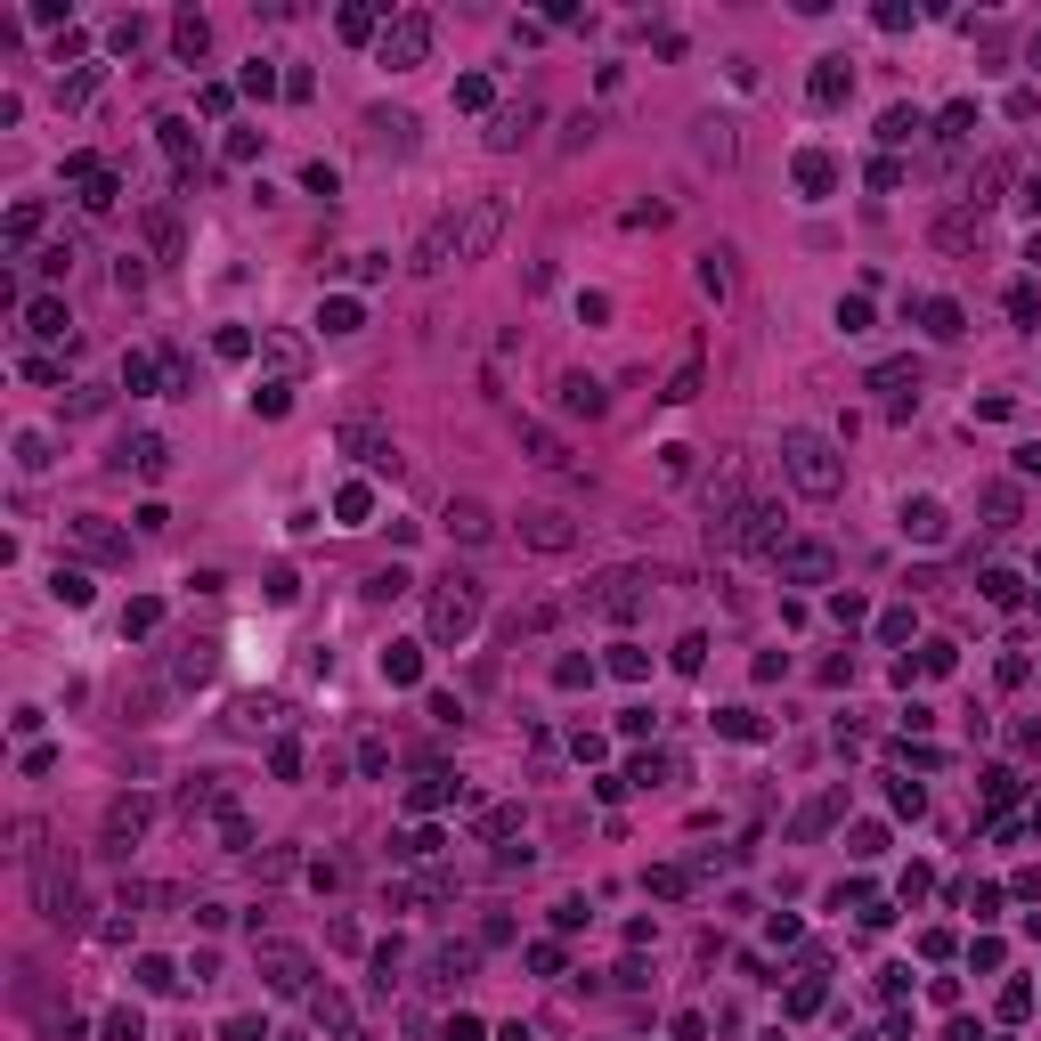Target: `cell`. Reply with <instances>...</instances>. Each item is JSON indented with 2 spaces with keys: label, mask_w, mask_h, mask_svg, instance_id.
I'll use <instances>...</instances> for the list:
<instances>
[{
  "label": "cell",
  "mask_w": 1041,
  "mask_h": 1041,
  "mask_svg": "<svg viewBox=\"0 0 1041 1041\" xmlns=\"http://www.w3.org/2000/svg\"><path fill=\"white\" fill-rule=\"evenodd\" d=\"M17 838H25V854H33V903H41V920H49V928H82V895H74L66 846H49L41 822H25Z\"/></svg>",
  "instance_id": "1"
},
{
  "label": "cell",
  "mask_w": 1041,
  "mask_h": 1041,
  "mask_svg": "<svg viewBox=\"0 0 1041 1041\" xmlns=\"http://www.w3.org/2000/svg\"><path fill=\"white\" fill-rule=\"evenodd\" d=\"M781 472L798 480L806 497H838V488H846V456H838L822 432H806V423H798V432H781Z\"/></svg>",
  "instance_id": "2"
},
{
  "label": "cell",
  "mask_w": 1041,
  "mask_h": 1041,
  "mask_svg": "<svg viewBox=\"0 0 1041 1041\" xmlns=\"http://www.w3.org/2000/svg\"><path fill=\"white\" fill-rule=\"evenodd\" d=\"M708 545H716V554H781V513L765 497H741L732 513L708 521Z\"/></svg>",
  "instance_id": "3"
},
{
  "label": "cell",
  "mask_w": 1041,
  "mask_h": 1041,
  "mask_svg": "<svg viewBox=\"0 0 1041 1041\" xmlns=\"http://www.w3.org/2000/svg\"><path fill=\"white\" fill-rule=\"evenodd\" d=\"M578 602H586V610H602V619H619V627H627L635 610L651 602V570H602V578H594V586H586Z\"/></svg>",
  "instance_id": "4"
},
{
  "label": "cell",
  "mask_w": 1041,
  "mask_h": 1041,
  "mask_svg": "<svg viewBox=\"0 0 1041 1041\" xmlns=\"http://www.w3.org/2000/svg\"><path fill=\"white\" fill-rule=\"evenodd\" d=\"M480 627V586L472 578H440V594H432V643H464Z\"/></svg>",
  "instance_id": "5"
},
{
  "label": "cell",
  "mask_w": 1041,
  "mask_h": 1041,
  "mask_svg": "<svg viewBox=\"0 0 1041 1041\" xmlns=\"http://www.w3.org/2000/svg\"><path fill=\"white\" fill-rule=\"evenodd\" d=\"M513 529H521V545H537V554H570V545H578V521L562 505H521Z\"/></svg>",
  "instance_id": "6"
},
{
  "label": "cell",
  "mask_w": 1041,
  "mask_h": 1041,
  "mask_svg": "<svg viewBox=\"0 0 1041 1041\" xmlns=\"http://www.w3.org/2000/svg\"><path fill=\"white\" fill-rule=\"evenodd\" d=\"M212 667H220V643H212V635H179V643H171V667H163V684H171V692H196Z\"/></svg>",
  "instance_id": "7"
},
{
  "label": "cell",
  "mask_w": 1041,
  "mask_h": 1041,
  "mask_svg": "<svg viewBox=\"0 0 1041 1041\" xmlns=\"http://www.w3.org/2000/svg\"><path fill=\"white\" fill-rule=\"evenodd\" d=\"M448 261H464V228H456V212H440L432 228L415 236V261H407V269H415V277H440Z\"/></svg>",
  "instance_id": "8"
},
{
  "label": "cell",
  "mask_w": 1041,
  "mask_h": 1041,
  "mask_svg": "<svg viewBox=\"0 0 1041 1041\" xmlns=\"http://www.w3.org/2000/svg\"><path fill=\"white\" fill-rule=\"evenodd\" d=\"M773 570H781L789 586H822V578L838 570V554H830V545H822V537H789V545H781V554H773Z\"/></svg>",
  "instance_id": "9"
},
{
  "label": "cell",
  "mask_w": 1041,
  "mask_h": 1041,
  "mask_svg": "<svg viewBox=\"0 0 1041 1041\" xmlns=\"http://www.w3.org/2000/svg\"><path fill=\"white\" fill-rule=\"evenodd\" d=\"M456 228H464V261H488V253H497V236H505V204H497V196H472V212H464Z\"/></svg>",
  "instance_id": "10"
},
{
  "label": "cell",
  "mask_w": 1041,
  "mask_h": 1041,
  "mask_svg": "<svg viewBox=\"0 0 1041 1041\" xmlns=\"http://www.w3.org/2000/svg\"><path fill=\"white\" fill-rule=\"evenodd\" d=\"M261 976H269V993L301 1001V993H310V952H293V944H261Z\"/></svg>",
  "instance_id": "11"
},
{
  "label": "cell",
  "mask_w": 1041,
  "mask_h": 1041,
  "mask_svg": "<svg viewBox=\"0 0 1041 1041\" xmlns=\"http://www.w3.org/2000/svg\"><path fill=\"white\" fill-rule=\"evenodd\" d=\"M66 537L82 545L90 562H131V537H122L114 521H98V513H74V521H66Z\"/></svg>",
  "instance_id": "12"
},
{
  "label": "cell",
  "mask_w": 1041,
  "mask_h": 1041,
  "mask_svg": "<svg viewBox=\"0 0 1041 1041\" xmlns=\"http://www.w3.org/2000/svg\"><path fill=\"white\" fill-rule=\"evenodd\" d=\"M147 822H155V798H114L106 806V854H131L147 838Z\"/></svg>",
  "instance_id": "13"
},
{
  "label": "cell",
  "mask_w": 1041,
  "mask_h": 1041,
  "mask_svg": "<svg viewBox=\"0 0 1041 1041\" xmlns=\"http://www.w3.org/2000/svg\"><path fill=\"white\" fill-rule=\"evenodd\" d=\"M366 155H415V114H391V106H375L366 114Z\"/></svg>",
  "instance_id": "14"
},
{
  "label": "cell",
  "mask_w": 1041,
  "mask_h": 1041,
  "mask_svg": "<svg viewBox=\"0 0 1041 1041\" xmlns=\"http://www.w3.org/2000/svg\"><path fill=\"white\" fill-rule=\"evenodd\" d=\"M423 57H432V17H399L391 33H383V66H423Z\"/></svg>",
  "instance_id": "15"
},
{
  "label": "cell",
  "mask_w": 1041,
  "mask_h": 1041,
  "mask_svg": "<svg viewBox=\"0 0 1041 1041\" xmlns=\"http://www.w3.org/2000/svg\"><path fill=\"white\" fill-rule=\"evenodd\" d=\"M692 155H700V163H716V171H732L741 139H732V122H724V114H700V122H692Z\"/></svg>",
  "instance_id": "16"
},
{
  "label": "cell",
  "mask_w": 1041,
  "mask_h": 1041,
  "mask_svg": "<svg viewBox=\"0 0 1041 1041\" xmlns=\"http://www.w3.org/2000/svg\"><path fill=\"white\" fill-rule=\"evenodd\" d=\"M529 131H537V98H521V106H497V114H488V147H497V155H505V147H521Z\"/></svg>",
  "instance_id": "17"
},
{
  "label": "cell",
  "mask_w": 1041,
  "mask_h": 1041,
  "mask_svg": "<svg viewBox=\"0 0 1041 1041\" xmlns=\"http://www.w3.org/2000/svg\"><path fill=\"white\" fill-rule=\"evenodd\" d=\"M448 537H464V545H488V537H497V513H488L480 497H456V505H448Z\"/></svg>",
  "instance_id": "18"
},
{
  "label": "cell",
  "mask_w": 1041,
  "mask_h": 1041,
  "mask_svg": "<svg viewBox=\"0 0 1041 1041\" xmlns=\"http://www.w3.org/2000/svg\"><path fill=\"white\" fill-rule=\"evenodd\" d=\"M554 391H562V415H610V391H602L594 375H578V366H570Z\"/></svg>",
  "instance_id": "19"
},
{
  "label": "cell",
  "mask_w": 1041,
  "mask_h": 1041,
  "mask_svg": "<svg viewBox=\"0 0 1041 1041\" xmlns=\"http://www.w3.org/2000/svg\"><path fill=\"white\" fill-rule=\"evenodd\" d=\"M944 505L936 497H903V537H920V545H944Z\"/></svg>",
  "instance_id": "20"
},
{
  "label": "cell",
  "mask_w": 1041,
  "mask_h": 1041,
  "mask_svg": "<svg viewBox=\"0 0 1041 1041\" xmlns=\"http://www.w3.org/2000/svg\"><path fill=\"white\" fill-rule=\"evenodd\" d=\"M871 391H887V399L903 407L911 391H920V358H887V366H871Z\"/></svg>",
  "instance_id": "21"
},
{
  "label": "cell",
  "mask_w": 1041,
  "mask_h": 1041,
  "mask_svg": "<svg viewBox=\"0 0 1041 1041\" xmlns=\"http://www.w3.org/2000/svg\"><path fill=\"white\" fill-rule=\"evenodd\" d=\"M179 814H228V789H220V773H204V781H188V789H179Z\"/></svg>",
  "instance_id": "22"
},
{
  "label": "cell",
  "mask_w": 1041,
  "mask_h": 1041,
  "mask_svg": "<svg viewBox=\"0 0 1041 1041\" xmlns=\"http://www.w3.org/2000/svg\"><path fill=\"white\" fill-rule=\"evenodd\" d=\"M976 513H985V529H1009V521H1017V488H1009V480L976 488Z\"/></svg>",
  "instance_id": "23"
},
{
  "label": "cell",
  "mask_w": 1041,
  "mask_h": 1041,
  "mask_svg": "<svg viewBox=\"0 0 1041 1041\" xmlns=\"http://www.w3.org/2000/svg\"><path fill=\"white\" fill-rule=\"evenodd\" d=\"M521 456H537V464H570V448H562V432H545V423H521Z\"/></svg>",
  "instance_id": "24"
},
{
  "label": "cell",
  "mask_w": 1041,
  "mask_h": 1041,
  "mask_svg": "<svg viewBox=\"0 0 1041 1041\" xmlns=\"http://www.w3.org/2000/svg\"><path fill=\"white\" fill-rule=\"evenodd\" d=\"M732 285H741V269H732V253H724V244H716V253H700V293H716V301H724Z\"/></svg>",
  "instance_id": "25"
},
{
  "label": "cell",
  "mask_w": 1041,
  "mask_h": 1041,
  "mask_svg": "<svg viewBox=\"0 0 1041 1041\" xmlns=\"http://www.w3.org/2000/svg\"><path fill=\"white\" fill-rule=\"evenodd\" d=\"M976 228H985V212H944V220H936V244H944V253H960V244H976Z\"/></svg>",
  "instance_id": "26"
},
{
  "label": "cell",
  "mask_w": 1041,
  "mask_h": 1041,
  "mask_svg": "<svg viewBox=\"0 0 1041 1041\" xmlns=\"http://www.w3.org/2000/svg\"><path fill=\"white\" fill-rule=\"evenodd\" d=\"M854 90V74H846V57H822V74H814V106H838Z\"/></svg>",
  "instance_id": "27"
},
{
  "label": "cell",
  "mask_w": 1041,
  "mask_h": 1041,
  "mask_svg": "<svg viewBox=\"0 0 1041 1041\" xmlns=\"http://www.w3.org/2000/svg\"><path fill=\"white\" fill-rule=\"evenodd\" d=\"M147 244L163 261H179V220H171V204H147Z\"/></svg>",
  "instance_id": "28"
},
{
  "label": "cell",
  "mask_w": 1041,
  "mask_h": 1041,
  "mask_svg": "<svg viewBox=\"0 0 1041 1041\" xmlns=\"http://www.w3.org/2000/svg\"><path fill=\"white\" fill-rule=\"evenodd\" d=\"M838 806H846V789H822V798H814V806L798 814V838H822V830L838 822Z\"/></svg>",
  "instance_id": "29"
},
{
  "label": "cell",
  "mask_w": 1041,
  "mask_h": 1041,
  "mask_svg": "<svg viewBox=\"0 0 1041 1041\" xmlns=\"http://www.w3.org/2000/svg\"><path fill=\"white\" fill-rule=\"evenodd\" d=\"M122 464H139V472H147V480H163V464H171V448H163V440H155V432H139V440H131V448H122Z\"/></svg>",
  "instance_id": "30"
},
{
  "label": "cell",
  "mask_w": 1041,
  "mask_h": 1041,
  "mask_svg": "<svg viewBox=\"0 0 1041 1041\" xmlns=\"http://www.w3.org/2000/svg\"><path fill=\"white\" fill-rule=\"evenodd\" d=\"M114 196H122V179H114V171L98 163V171L82 179V204H90V212H114Z\"/></svg>",
  "instance_id": "31"
},
{
  "label": "cell",
  "mask_w": 1041,
  "mask_h": 1041,
  "mask_svg": "<svg viewBox=\"0 0 1041 1041\" xmlns=\"http://www.w3.org/2000/svg\"><path fill=\"white\" fill-rule=\"evenodd\" d=\"M204 41H212L204 17H179V25H171V49H179V57H204Z\"/></svg>",
  "instance_id": "32"
},
{
  "label": "cell",
  "mask_w": 1041,
  "mask_h": 1041,
  "mask_svg": "<svg viewBox=\"0 0 1041 1041\" xmlns=\"http://www.w3.org/2000/svg\"><path fill=\"white\" fill-rule=\"evenodd\" d=\"M383 676H391V684H415V676H423V659H415V643H391V651H383Z\"/></svg>",
  "instance_id": "33"
},
{
  "label": "cell",
  "mask_w": 1041,
  "mask_h": 1041,
  "mask_svg": "<svg viewBox=\"0 0 1041 1041\" xmlns=\"http://www.w3.org/2000/svg\"><path fill=\"white\" fill-rule=\"evenodd\" d=\"M25 326H33V334H66V301H49V293H41L33 310H25Z\"/></svg>",
  "instance_id": "34"
},
{
  "label": "cell",
  "mask_w": 1041,
  "mask_h": 1041,
  "mask_svg": "<svg viewBox=\"0 0 1041 1041\" xmlns=\"http://www.w3.org/2000/svg\"><path fill=\"white\" fill-rule=\"evenodd\" d=\"M49 594L66 602V610H82V602H90V578H82V570H57V578H49Z\"/></svg>",
  "instance_id": "35"
},
{
  "label": "cell",
  "mask_w": 1041,
  "mask_h": 1041,
  "mask_svg": "<svg viewBox=\"0 0 1041 1041\" xmlns=\"http://www.w3.org/2000/svg\"><path fill=\"white\" fill-rule=\"evenodd\" d=\"M163 627V602H131L122 610V635H155Z\"/></svg>",
  "instance_id": "36"
},
{
  "label": "cell",
  "mask_w": 1041,
  "mask_h": 1041,
  "mask_svg": "<svg viewBox=\"0 0 1041 1041\" xmlns=\"http://www.w3.org/2000/svg\"><path fill=\"white\" fill-rule=\"evenodd\" d=\"M911 131H920V114H911V106H887V122H879V139H887V147H903Z\"/></svg>",
  "instance_id": "37"
},
{
  "label": "cell",
  "mask_w": 1041,
  "mask_h": 1041,
  "mask_svg": "<svg viewBox=\"0 0 1041 1041\" xmlns=\"http://www.w3.org/2000/svg\"><path fill=\"white\" fill-rule=\"evenodd\" d=\"M798 179H806L814 196H830V179H838V171H830V155H798Z\"/></svg>",
  "instance_id": "38"
},
{
  "label": "cell",
  "mask_w": 1041,
  "mask_h": 1041,
  "mask_svg": "<svg viewBox=\"0 0 1041 1041\" xmlns=\"http://www.w3.org/2000/svg\"><path fill=\"white\" fill-rule=\"evenodd\" d=\"M407 806H415V814H432V806H448V781H440V773H432V781H415V789H407Z\"/></svg>",
  "instance_id": "39"
},
{
  "label": "cell",
  "mask_w": 1041,
  "mask_h": 1041,
  "mask_svg": "<svg viewBox=\"0 0 1041 1041\" xmlns=\"http://www.w3.org/2000/svg\"><path fill=\"white\" fill-rule=\"evenodd\" d=\"M716 732H732V741H757V732H765V724H757L749 708H724V716H716Z\"/></svg>",
  "instance_id": "40"
},
{
  "label": "cell",
  "mask_w": 1041,
  "mask_h": 1041,
  "mask_svg": "<svg viewBox=\"0 0 1041 1041\" xmlns=\"http://www.w3.org/2000/svg\"><path fill=\"white\" fill-rule=\"evenodd\" d=\"M318 326H326V334H350V326H358V301H326Z\"/></svg>",
  "instance_id": "41"
},
{
  "label": "cell",
  "mask_w": 1041,
  "mask_h": 1041,
  "mask_svg": "<svg viewBox=\"0 0 1041 1041\" xmlns=\"http://www.w3.org/2000/svg\"><path fill=\"white\" fill-rule=\"evenodd\" d=\"M928 334H944V342L960 334V301H928Z\"/></svg>",
  "instance_id": "42"
},
{
  "label": "cell",
  "mask_w": 1041,
  "mask_h": 1041,
  "mask_svg": "<svg viewBox=\"0 0 1041 1041\" xmlns=\"http://www.w3.org/2000/svg\"><path fill=\"white\" fill-rule=\"evenodd\" d=\"M285 407H293L285 383H261V391H253V415H285Z\"/></svg>",
  "instance_id": "43"
},
{
  "label": "cell",
  "mask_w": 1041,
  "mask_h": 1041,
  "mask_svg": "<svg viewBox=\"0 0 1041 1041\" xmlns=\"http://www.w3.org/2000/svg\"><path fill=\"white\" fill-rule=\"evenodd\" d=\"M667 399H700V358L676 366V383H667Z\"/></svg>",
  "instance_id": "44"
},
{
  "label": "cell",
  "mask_w": 1041,
  "mask_h": 1041,
  "mask_svg": "<svg viewBox=\"0 0 1041 1041\" xmlns=\"http://www.w3.org/2000/svg\"><path fill=\"white\" fill-rule=\"evenodd\" d=\"M139 985H147V993H171L179 976H171V960H139Z\"/></svg>",
  "instance_id": "45"
},
{
  "label": "cell",
  "mask_w": 1041,
  "mask_h": 1041,
  "mask_svg": "<svg viewBox=\"0 0 1041 1041\" xmlns=\"http://www.w3.org/2000/svg\"><path fill=\"white\" fill-rule=\"evenodd\" d=\"M586 139H594V114H570V122H562V155H578Z\"/></svg>",
  "instance_id": "46"
},
{
  "label": "cell",
  "mask_w": 1041,
  "mask_h": 1041,
  "mask_svg": "<svg viewBox=\"0 0 1041 1041\" xmlns=\"http://www.w3.org/2000/svg\"><path fill=\"white\" fill-rule=\"evenodd\" d=\"M1009 318H1041V285H1009Z\"/></svg>",
  "instance_id": "47"
},
{
  "label": "cell",
  "mask_w": 1041,
  "mask_h": 1041,
  "mask_svg": "<svg viewBox=\"0 0 1041 1041\" xmlns=\"http://www.w3.org/2000/svg\"><path fill=\"white\" fill-rule=\"evenodd\" d=\"M106 1041H147V1033H139V1009H114V1017H106Z\"/></svg>",
  "instance_id": "48"
},
{
  "label": "cell",
  "mask_w": 1041,
  "mask_h": 1041,
  "mask_svg": "<svg viewBox=\"0 0 1041 1041\" xmlns=\"http://www.w3.org/2000/svg\"><path fill=\"white\" fill-rule=\"evenodd\" d=\"M33 228H41V204H17V212H9V244H25Z\"/></svg>",
  "instance_id": "49"
},
{
  "label": "cell",
  "mask_w": 1041,
  "mask_h": 1041,
  "mask_svg": "<svg viewBox=\"0 0 1041 1041\" xmlns=\"http://www.w3.org/2000/svg\"><path fill=\"white\" fill-rule=\"evenodd\" d=\"M98 407H106V391H98V383H82V391L66 399V415H74V423H82V415H98Z\"/></svg>",
  "instance_id": "50"
},
{
  "label": "cell",
  "mask_w": 1041,
  "mask_h": 1041,
  "mask_svg": "<svg viewBox=\"0 0 1041 1041\" xmlns=\"http://www.w3.org/2000/svg\"><path fill=\"white\" fill-rule=\"evenodd\" d=\"M318 1025H334V1033H350V1001H342V993H326V1001H318Z\"/></svg>",
  "instance_id": "51"
},
{
  "label": "cell",
  "mask_w": 1041,
  "mask_h": 1041,
  "mask_svg": "<svg viewBox=\"0 0 1041 1041\" xmlns=\"http://www.w3.org/2000/svg\"><path fill=\"white\" fill-rule=\"evenodd\" d=\"M684 887H692V871H676V863H667V871H651V895H684Z\"/></svg>",
  "instance_id": "52"
},
{
  "label": "cell",
  "mask_w": 1041,
  "mask_h": 1041,
  "mask_svg": "<svg viewBox=\"0 0 1041 1041\" xmlns=\"http://www.w3.org/2000/svg\"><path fill=\"white\" fill-rule=\"evenodd\" d=\"M968 122H976V106L960 98V106H944V139H968Z\"/></svg>",
  "instance_id": "53"
},
{
  "label": "cell",
  "mask_w": 1041,
  "mask_h": 1041,
  "mask_svg": "<svg viewBox=\"0 0 1041 1041\" xmlns=\"http://www.w3.org/2000/svg\"><path fill=\"white\" fill-rule=\"evenodd\" d=\"M220 838H228V846H253V822H244V814L228 806V814H220Z\"/></svg>",
  "instance_id": "54"
},
{
  "label": "cell",
  "mask_w": 1041,
  "mask_h": 1041,
  "mask_svg": "<svg viewBox=\"0 0 1041 1041\" xmlns=\"http://www.w3.org/2000/svg\"><path fill=\"white\" fill-rule=\"evenodd\" d=\"M220 1041H269V1033H261V1017H228V1025H220Z\"/></svg>",
  "instance_id": "55"
},
{
  "label": "cell",
  "mask_w": 1041,
  "mask_h": 1041,
  "mask_svg": "<svg viewBox=\"0 0 1041 1041\" xmlns=\"http://www.w3.org/2000/svg\"><path fill=\"white\" fill-rule=\"evenodd\" d=\"M366 594H375V602H383V594H407V570H375V578H366Z\"/></svg>",
  "instance_id": "56"
},
{
  "label": "cell",
  "mask_w": 1041,
  "mask_h": 1041,
  "mask_svg": "<svg viewBox=\"0 0 1041 1041\" xmlns=\"http://www.w3.org/2000/svg\"><path fill=\"white\" fill-rule=\"evenodd\" d=\"M1017 472H1025V480H1041V448H1017Z\"/></svg>",
  "instance_id": "57"
},
{
  "label": "cell",
  "mask_w": 1041,
  "mask_h": 1041,
  "mask_svg": "<svg viewBox=\"0 0 1041 1041\" xmlns=\"http://www.w3.org/2000/svg\"><path fill=\"white\" fill-rule=\"evenodd\" d=\"M1025 212H1041V171H1033V179H1025Z\"/></svg>",
  "instance_id": "58"
},
{
  "label": "cell",
  "mask_w": 1041,
  "mask_h": 1041,
  "mask_svg": "<svg viewBox=\"0 0 1041 1041\" xmlns=\"http://www.w3.org/2000/svg\"><path fill=\"white\" fill-rule=\"evenodd\" d=\"M448 1041H480V1025H464V1017H456V1025H448Z\"/></svg>",
  "instance_id": "59"
},
{
  "label": "cell",
  "mask_w": 1041,
  "mask_h": 1041,
  "mask_svg": "<svg viewBox=\"0 0 1041 1041\" xmlns=\"http://www.w3.org/2000/svg\"><path fill=\"white\" fill-rule=\"evenodd\" d=\"M1033 66H1041V33H1033Z\"/></svg>",
  "instance_id": "60"
}]
</instances>
